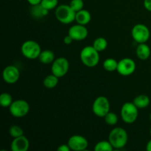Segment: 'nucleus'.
Wrapping results in <instances>:
<instances>
[{
	"label": "nucleus",
	"mask_w": 151,
	"mask_h": 151,
	"mask_svg": "<svg viewBox=\"0 0 151 151\" xmlns=\"http://www.w3.org/2000/svg\"><path fill=\"white\" fill-rule=\"evenodd\" d=\"M137 68L135 61L130 58H124L118 61L116 71L122 76H130L134 73Z\"/></svg>",
	"instance_id": "obj_10"
},
{
	"label": "nucleus",
	"mask_w": 151,
	"mask_h": 151,
	"mask_svg": "<svg viewBox=\"0 0 151 151\" xmlns=\"http://www.w3.org/2000/svg\"><path fill=\"white\" fill-rule=\"evenodd\" d=\"M91 15L90 12H88L87 10H80L77 12L76 16H75V22L77 24H80L82 25H86L91 22Z\"/></svg>",
	"instance_id": "obj_16"
},
{
	"label": "nucleus",
	"mask_w": 151,
	"mask_h": 151,
	"mask_svg": "<svg viewBox=\"0 0 151 151\" xmlns=\"http://www.w3.org/2000/svg\"><path fill=\"white\" fill-rule=\"evenodd\" d=\"M69 69V60L64 57H59L52 63L51 72L53 75H56L59 78H63L67 74Z\"/></svg>",
	"instance_id": "obj_9"
},
{
	"label": "nucleus",
	"mask_w": 151,
	"mask_h": 151,
	"mask_svg": "<svg viewBox=\"0 0 151 151\" xmlns=\"http://www.w3.org/2000/svg\"><path fill=\"white\" fill-rule=\"evenodd\" d=\"M49 13V10H46L44 7H42L41 4L37 5L32 6V15L35 18H41L46 16Z\"/></svg>",
	"instance_id": "obj_24"
},
{
	"label": "nucleus",
	"mask_w": 151,
	"mask_h": 151,
	"mask_svg": "<svg viewBox=\"0 0 151 151\" xmlns=\"http://www.w3.org/2000/svg\"><path fill=\"white\" fill-rule=\"evenodd\" d=\"M58 151H69L71 150L70 147L68 145V144H63L60 145L57 148Z\"/></svg>",
	"instance_id": "obj_29"
},
{
	"label": "nucleus",
	"mask_w": 151,
	"mask_h": 151,
	"mask_svg": "<svg viewBox=\"0 0 151 151\" xmlns=\"http://www.w3.org/2000/svg\"><path fill=\"white\" fill-rule=\"evenodd\" d=\"M94 150L95 151H113L114 148L109 140L108 141L103 140V141L98 142L95 145Z\"/></svg>",
	"instance_id": "obj_22"
},
{
	"label": "nucleus",
	"mask_w": 151,
	"mask_h": 151,
	"mask_svg": "<svg viewBox=\"0 0 151 151\" xmlns=\"http://www.w3.org/2000/svg\"><path fill=\"white\" fill-rule=\"evenodd\" d=\"M68 35H70L74 41H81L85 40L88 37V31L85 25L77 24L69 28Z\"/></svg>",
	"instance_id": "obj_13"
},
{
	"label": "nucleus",
	"mask_w": 151,
	"mask_h": 151,
	"mask_svg": "<svg viewBox=\"0 0 151 151\" xmlns=\"http://www.w3.org/2000/svg\"><path fill=\"white\" fill-rule=\"evenodd\" d=\"M150 136H151V128H150Z\"/></svg>",
	"instance_id": "obj_35"
},
{
	"label": "nucleus",
	"mask_w": 151,
	"mask_h": 151,
	"mask_svg": "<svg viewBox=\"0 0 151 151\" xmlns=\"http://www.w3.org/2000/svg\"><path fill=\"white\" fill-rule=\"evenodd\" d=\"M138 109L133 102H127L124 103L120 111V116L122 121L126 124L134 123L139 116Z\"/></svg>",
	"instance_id": "obj_5"
},
{
	"label": "nucleus",
	"mask_w": 151,
	"mask_h": 151,
	"mask_svg": "<svg viewBox=\"0 0 151 151\" xmlns=\"http://www.w3.org/2000/svg\"><path fill=\"white\" fill-rule=\"evenodd\" d=\"M103 69L107 72H114L116 71L118 66V61L115 60L114 58H109L106 59L103 63Z\"/></svg>",
	"instance_id": "obj_20"
},
{
	"label": "nucleus",
	"mask_w": 151,
	"mask_h": 151,
	"mask_svg": "<svg viewBox=\"0 0 151 151\" xmlns=\"http://www.w3.org/2000/svg\"><path fill=\"white\" fill-rule=\"evenodd\" d=\"M41 4L47 10H51L56 8L58 4V0H42Z\"/></svg>",
	"instance_id": "obj_27"
},
{
	"label": "nucleus",
	"mask_w": 151,
	"mask_h": 151,
	"mask_svg": "<svg viewBox=\"0 0 151 151\" xmlns=\"http://www.w3.org/2000/svg\"><path fill=\"white\" fill-rule=\"evenodd\" d=\"M133 103L139 109H142L148 107L150 103V100L146 94H140L134 98Z\"/></svg>",
	"instance_id": "obj_18"
},
{
	"label": "nucleus",
	"mask_w": 151,
	"mask_h": 151,
	"mask_svg": "<svg viewBox=\"0 0 151 151\" xmlns=\"http://www.w3.org/2000/svg\"><path fill=\"white\" fill-rule=\"evenodd\" d=\"M29 147V141L24 135L13 138L10 145L12 151H27Z\"/></svg>",
	"instance_id": "obj_14"
},
{
	"label": "nucleus",
	"mask_w": 151,
	"mask_h": 151,
	"mask_svg": "<svg viewBox=\"0 0 151 151\" xmlns=\"http://www.w3.org/2000/svg\"><path fill=\"white\" fill-rule=\"evenodd\" d=\"M144 7L147 11L151 12V0H144Z\"/></svg>",
	"instance_id": "obj_31"
},
{
	"label": "nucleus",
	"mask_w": 151,
	"mask_h": 151,
	"mask_svg": "<svg viewBox=\"0 0 151 151\" xmlns=\"http://www.w3.org/2000/svg\"><path fill=\"white\" fill-rule=\"evenodd\" d=\"M67 144L72 150L83 151L88 147V142L86 138L83 136L73 135L69 139Z\"/></svg>",
	"instance_id": "obj_12"
},
{
	"label": "nucleus",
	"mask_w": 151,
	"mask_h": 151,
	"mask_svg": "<svg viewBox=\"0 0 151 151\" xmlns=\"http://www.w3.org/2000/svg\"><path fill=\"white\" fill-rule=\"evenodd\" d=\"M59 83V78L56 75H53L52 73L51 75H49L45 77V78L43 81V84L44 87L49 89L55 88Z\"/></svg>",
	"instance_id": "obj_19"
},
{
	"label": "nucleus",
	"mask_w": 151,
	"mask_h": 151,
	"mask_svg": "<svg viewBox=\"0 0 151 151\" xmlns=\"http://www.w3.org/2000/svg\"><path fill=\"white\" fill-rule=\"evenodd\" d=\"M93 47L99 52H103L105 50H106L108 47V41L103 37H98V38H96L92 44Z\"/></svg>",
	"instance_id": "obj_21"
},
{
	"label": "nucleus",
	"mask_w": 151,
	"mask_h": 151,
	"mask_svg": "<svg viewBox=\"0 0 151 151\" xmlns=\"http://www.w3.org/2000/svg\"><path fill=\"white\" fill-rule=\"evenodd\" d=\"M41 51L42 50L40 44L34 40H27L24 41L21 47L22 55L29 60L38 58Z\"/></svg>",
	"instance_id": "obj_4"
},
{
	"label": "nucleus",
	"mask_w": 151,
	"mask_h": 151,
	"mask_svg": "<svg viewBox=\"0 0 151 151\" xmlns=\"http://www.w3.org/2000/svg\"><path fill=\"white\" fill-rule=\"evenodd\" d=\"M131 35L134 41L138 44H142L148 41L150 37L149 28L143 24H137L131 29Z\"/></svg>",
	"instance_id": "obj_8"
},
{
	"label": "nucleus",
	"mask_w": 151,
	"mask_h": 151,
	"mask_svg": "<svg viewBox=\"0 0 151 151\" xmlns=\"http://www.w3.org/2000/svg\"><path fill=\"white\" fill-rule=\"evenodd\" d=\"M13 102V97L10 93L3 92L0 94V106L1 107L9 108Z\"/></svg>",
	"instance_id": "obj_23"
},
{
	"label": "nucleus",
	"mask_w": 151,
	"mask_h": 151,
	"mask_svg": "<svg viewBox=\"0 0 151 151\" xmlns=\"http://www.w3.org/2000/svg\"><path fill=\"white\" fill-rule=\"evenodd\" d=\"M27 1H28V3H29L30 5L34 6V5H37V4H41L42 0H27Z\"/></svg>",
	"instance_id": "obj_32"
},
{
	"label": "nucleus",
	"mask_w": 151,
	"mask_h": 151,
	"mask_svg": "<svg viewBox=\"0 0 151 151\" xmlns=\"http://www.w3.org/2000/svg\"><path fill=\"white\" fill-rule=\"evenodd\" d=\"M29 104L24 100H15L9 107L10 114L16 118H22L27 115L29 111Z\"/></svg>",
	"instance_id": "obj_7"
},
{
	"label": "nucleus",
	"mask_w": 151,
	"mask_h": 151,
	"mask_svg": "<svg viewBox=\"0 0 151 151\" xmlns=\"http://www.w3.org/2000/svg\"><path fill=\"white\" fill-rule=\"evenodd\" d=\"M38 59L43 64H52L55 60V55L51 50H45L41 51Z\"/></svg>",
	"instance_id": "obj_17"
},
{
	"label": "nucleus",
	"mask_w": 151,
	"mask_h": 151,
	"mask_svg": "<svg viewBox=\"0 0 151 151\" xmlns=\"http://www.w3.org/2000/svg\"><path fill=\"white\" fill-rule=\"evenodd\" d=\"M104 119L106 124H108L109 125L113 126V125H115L117 124L119 118H118V115L116 114V113L109 111V113L105 116Z\"/></svg>",
	"instance_id": "obj_25"
},
{
	"label": "nucleus",
	"mask_w": 151,
	"mask_h": 151,
	"mask_svg": "<svg viewBox=\"0 0 151 151\" xmlns=\"http://www.w3.org/2000/svg\"><path fill=\"white\" fill-rule=\"evenodd\" d=\"M146 150L147 151H151V139L149 140L148 142L146 145Z\"/></svg>",
	"instance_id": "obj_33"
},
{
	"label": "nucleus",
	"mask_w": 151,
	"mask_h": 151,
	"mask_svg": "<svg viewBox=\"0 0 151 151\" xmlns=\"http://www.w3.org/2000/svg\"><path fill=\"white\" fill-rule=\"evenodd\" d=\"M109 141L116 150H119L125 147L128 142V134L124 128L116 127L109 133Z\"/></svg>",
	"instance_id": "obj_1"
},
{
	"label": "nucleus",
	"mask_w": 151,
	"mask_h": 151,
	"mask_svg": "<svg viewBox=\"0 0 151 151\" xmlns=\"http://www.w3.org/2000/svg\"><path fill=\"white\" fill-rule=\"evenodd\" d=\"M72 41H74V40L72 39V37L69 35H66V36L64 37V38H63V43H64L65 44H66V45H69L70 44H72Z\"/></svg>",
	"instance_id": "obj_30"
},
{
	"label": "nucleus",
	"mask_w": 151,
	"mask_h": 151,
	"mask_svg": "<svg viewBox=\"0 0 151 151\" xmlns=\"http://www.w3.org/2000/svg\"><path fill=\"white\" fill-rule=\"evenodd\" d=\"M80 58L83 64L86 66L94 67L100 62V52L93 46H87L81 50Z\"/></svg>",
	"instance_id": "obj_2"
},
{
	"label": "nucleus",
	"mask_w": 151,
	"mask_h": 151,
	"mask_svg": "<svg viewBox=\"0 0 151 151\" xmlns=\"http://www.w3.org/2000/svg\"><path fill=\"white\" fill-rule=\"evenodd\" d=\"M136 54L139 59L142 60H145L150 57L151 50L146 43L139 44L136 50Z\"/></svg>",
	"instance_id": "obj_15"
},
{
	"label": "nucleus",
	"mask_w": 151,
	"mask_h": 151,
	"mask_svg": "<svg viewBox=\"0 0 151 151\" xmlns=\"http://www.w3.org/2000/svg\"><path fill=\"white\" fill-rule=\"evenodd\" d=\"M110 102L105 96H99L92 104V111L98 117L104 118L110 111Z\"/></svg>",
	"instance_id": "obj_6"
},
{
	"label": "nucleus",
	"mask_w": 151,
	"mask_h": 151,
	"mask_svg": "<svg viewBox=\"0 0 151 151\" xmlns=\"http://www.w3.org/2000/svg\"><path fill=\"white\" fill-rule=\"evenodd\" d=\"M69 5L77 13L83 9L84 1L83 0H71Z\"/></svg>",
	"instance_id": "obj_28"
},
{
	"label": "nucleus",
	"mask_w": 151,
	"mask_h": 151,
	"mask_svg": "<svg viewBox=\"0 0 151 151\" xmlns=\"http://www.w3.org/2000/svg\"><path fill=\"white\" fill-rule=\"evenodd\" d=\"M9 134L13 138H16L24 135V130L19 125H13L9 128Z\"/></svg>",
	"instance_id": "obj_26"
},
{
	"label": "nucleus",
	"mask_w": 151,
	"mask_h": 151,
	"mask_svg": "<svg viewBox=\"0 0 151 151\" xmlns=\"http://www.w3.org/2000/svg\"><path fill=\"white\" fill-rule=\"evenodd\" d=\"M19 78H20V71L14 65H9L3 69L2 79L6 83H16L19 80Z\"/></svg>",
	"instance_id": "obj_11"
},
{
	"label": "nucleus",
	"mask_w": 151,
	"mask_h": 151,
	"mask_svg": "<svg viewBox=\"0 0 151 151\" xmlns=\"http://www.w3.org/2000/svg\"><path fill=\"white\" fill-rule=\"evenodd\" d=\"M76 12L69 4H60L56 7L55 17L59 22L63 24H69L75 21Z\"/></svg>",
	"instance_id": "obj_3"
},
{
	"label": "nucleus",
	"mask_w": 151,
	"mask_h": 151,
	"mask_svg": "<svg viewBox=\"0 0 151 151\" xmlns=\"http://www.w3.org/2000/svg\"><path fill=\"white\" fill-rule=\"evenodd\" d=\"M150 120L151 121V113H150Z\"/></svg>",
	"instance_id": "obj_34"
}]
</instances>
